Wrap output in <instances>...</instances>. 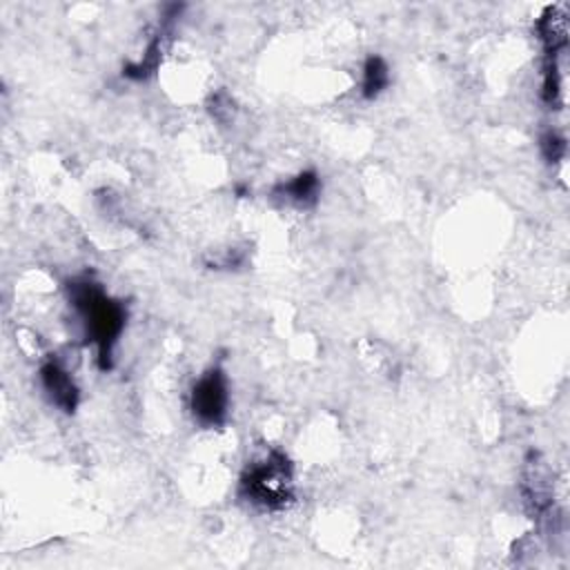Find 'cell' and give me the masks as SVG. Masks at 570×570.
Here are the masks:
<instances>
[{"mask_svg":"<svg viewBox=\"0 0 570 570\" xmlns=\"http://www.w3.org/2000/svg\"><path fill=\"white\" fill-rule=\"evenodd\" d=\"M73 301L85 318L91 341L100 350V358H107L111 345L116 343V336L122 330V321H125L122 307L109 301L100 289L91 287L89 283H82V287L76 289Z\"/></svg>","mask_w":570,"mask_h":570,"instance_id":"6da1fadb","label":"cell"},{"mask_svg":"<svg viewBox=\"0 0 570 570\" xmlns=\"http://www.w3.org/2000/svg\"><path fill=\"white\" fill-rule=\"evenodd\" d=\"M247 485V494L252 501L274 505L283 503V499L289 492V465L283 456H272L249 470V474L243 481Z\"/></svg>","mask_w":570,"mask_h":570,"instance_id":"7a4b0ae2","label":"cell"},{"mask_svg":"<svg viewBox=\"0 0 570 570\" xmlns=\"http://www.w3.org/2000/svg\"><path fill=\"white\" fill-rule=\"evenodd\" d=\"M191 410L196 419L205 425L223 421L227 410V381L223 372L209 370L205 376L198 379L191 394Z\"/></svg>","mask_w":570,"mask_h":570,"instance_id":"3957f363","label":"cell"},{"mask_svg":"<svg viewBox=\"0 0 570 570\" xmlns=\"http://www.w3.org/2000/svg\"><path fill=\"white\" fill-rule=\"evenodd\" d=\"M42 381H45V387L51 394L56 405H60L62 410H71L76 405L73 381L69 379V374L60 365H56V363L45 365L42 367Z\"/></svg>","mask_w":570,"mask_h":570,"instance_id":"277c9868","label":"cell"},{"mask_svg":"<svg viewBox=\"0 0 570 570\" xmlns=\"http://www.w3.org/2000/svg\"><path fill=\"white\" fill-rule=\"evenodd\" d=\"M387 85V67L381 58H370L363 69V91L365 96H376Z\"/></svg>","mask_w":570,"mask_h":570,"instance_id":"5b68a950","label":"cell"}]
</instances>
